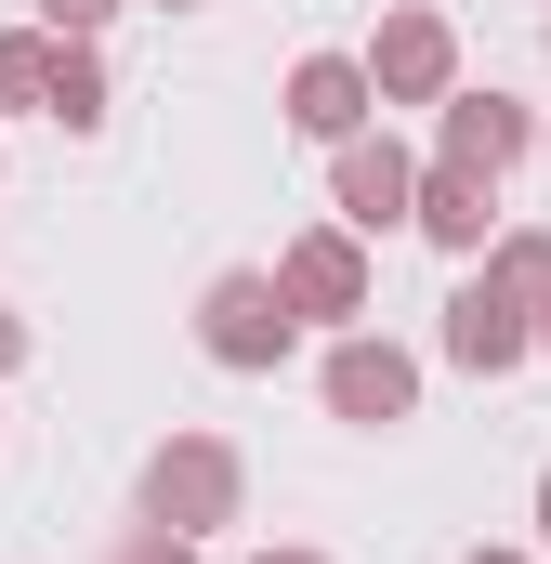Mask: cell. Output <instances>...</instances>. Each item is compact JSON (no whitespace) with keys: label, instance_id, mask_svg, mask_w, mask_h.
Segmentation results:
<instances>
[{"label":"cell","instance_id":"22","mask_svg":"<svg viewBox=\"0 0 551 564\" xmlns=\"http://www.w3.org/2000/svg\"><path fill=\"white\" fill-rule=\"evenodd\" d=\"M539 144H551V119H539Z\"/></svg>","mask_w":551,"mask_h":564},{"label":"cell","instance_id":"19","mask_svg":"<svg viewBox=\"0 0 551 564\" xmlns=\"http://www.w3.org/2000/svg\"><path fill=\"white\" fill-rule=\"evenodd\" d=\"M473 564H526V552H473Z\"/></svg>","mask_w":551,"mask_h":564},{"label":"cell","instance_id":"11","mask_svg":"<svg viewBox=\"0 0 551 564\" xmlns=\"http://www.w3.org/2000/svg\"><path fill=\"white\" fill-rule=\"evenodd\" d=\"M53 66H66V40H53V26H0V106L53 119Z\"/></svg>","mask_w":551,"mask_h":564},{"label":"cell","instance_id":"13","mask_svg":"<svg viewBox=\"0 0 551 564\" xmlns=\"http://www.w3.org/2000/svg\"><path fill=\"white\" fill-rule=\"evenodd\" d=\"M486 263L526 289V302H551V224H499V250H486Z\"/></svg>","mask_w":551,"mask_h":564},{"label":"cell","instance_id":"17","mask_svg":"<svg viewBox=\"0 0 551 564\" xmlns=\"http://www.w3.org/2000/svg\"><path fill=\"white\" fill-rule=\"evenodd\" d=\"M539 539H551V473H539Z\"/></svg>","mask_w":551,"mask_h":564},{"label":"cell","instance_id":"9","mask_svg":"<svg viewBox=\"0 0 551 564\" xmlns=\"http://www.w3.org/2000/svg\"><path fill=\"white\" fill-rule=\"evenodd\" d=\"M526 144H539V119H526L512 93H446V119H433V158H446V171H486V184H499Z\"/></svg>","mask_w":551,"mask_h":564},{"label":"cell","instance_id":"3","mask_svg":"<svg viewBox=\"0 0 551 564\" xmlns=\"http://www.w3.org/2000/svg\"><path fill=\"white\" fill-rule=\"evenodd\" d=\"M526 355H539V302H526V289L499 276V263L446 289V368H473V381H499V368H526Z\"/></svg>","mask_w":551,"mask_h":564},{"label":"cell","instance_id":"12","mask_svg":"<svg viewBox=\"0 0 551 564\" xmlns=\"http://www.w3.org/2000/svg\"><path fill=\"white\" fill-rule=\"evenodd\" d=\"M53 119H66V132H106V53H93V40H66V66H53Z\"/></svg>","mask_w":551,"mask_h":564},{"label":"cell","instance_id":"21","mask_svg":"<svg viewBox=\"0 0 551 564\" xmlns=\"http://www.w3.org/2000/svg\"><path fill=\"white\" fill-rule=\"evenodd\" d=\"M158 13H184V0H158Z\"/></svg>","mask_w":551,"mask_h":564},{"label":"cell","instance_id":"18","mask_svg":"<svg viewBox=\"0 0 551 564\" xmlns=\"http://www.w3.org/2000/svg\"><path fill=\"white\" fill-rule=\"evenodd\" d=\"M263 564H328V552H263Z\"/></svg>","mask_w":551,"mask_h":564},{"label":"cell","instance_id":"1","mask_svg":"<svg viewBox=\"0 0 551 564\" xmlns=\"http://www.w3.org/2000/svg\"><path fill=\"white\" fill-rule=\"evenodd\" d=\"M132 499H144V525H171V539H210V525H237V499H250V459H237L224 433H158Z\"/></svg>","mask_w":551,"mask_h":564},{"label":"cell","instance_id":"6","mask_svg":"<svg viewBox=\"0 0 551 564\" xmlns=\"http://www.w3.org/2000/svg\"><path fill=\"white\" fill-rule=\"evenodd\" d=\"M368 79H381V106H446L460 93V26L408 0V13H381V40H368Z\"/></svg>","mask_w":551,"mask_h":564},{"label":"cell","instance_id":"8","mask_svg":"<svg viewBox=\"0 0 551 564\" xmlns=\"http://www.w3.org/2000/svg\"><path fill=\"white\" fill-rule=\"evenodd\" d=\"M368 106H381L368 53H302V66H289V132H315V144H355V132H368Z\"/></svg>","mask_w":551,"mask_h":564},{"label":"cell","instance_id":"5","mask_svg":"<svg viewBox=\"0 0 551 564\" xmlns=\"http://www.w3.org/2000/svg\"><path fill=\"white\" fill-rule=\"evenodd\" d=\"M276 289H289V315L355 328V315H368V237H355V224H302V237L276 250Z\"/></svg>","mask_w":551,"mask_h":564},{"label":"cell","instance_id":"16","mask_svg":"<svg viewBox=\"0 0 551 564\" xmlns=\"http://www.w3.org/2000/svg\"><path fill=\"white\" fill-rule=\"evenodd\" d=\"M13 368H26V315L0 302V381H13Z\"/></svg>","mask_w":551,"mask_h":564},{"label":"cell","instance_id":"2","mask_svg":"<svg viewBox=\"0 0 551 564\" xmlns=\"http://www.w3.org/2000/svg\"><path fill=\"white\" fill-rule=\"evenodd\" d=\"M289 341H302V315H289V289L276 276H210L197 289V355L210 368H237V381H263V368H289Z\"/></svg>","mask_w":551,"mask_h":564},{"label":"cell","instance_id":"15","mask_svg":"<svg viewBox=\"0 0 551 564\" xmlns=\"http://www.w3.org/2000/svg\"><path fill=\"white\" fill-rule=\"evenodd\" d=\"M106 564H197V539H171V525H132V539H119Z\"/></svg>","mask_w":551,"mask_h":564},{"label":"cell","instance_id":"20","mask_svg":"<svg viewBox=\"0 0 551 564\" xmlns=\"http://www.w3.org/2000/svg\"><path fill=\"white\" fill-rule=\"evenodd\" d=\"M539 355H551V302H539Z\"/></svg>","mask_w":551,"mask_h":564},{"label":"cell","instance_id":"14","mask_svg":"<svg viewBox=\"0 0 551 564\" xmlns=\"http://www.w3.org/2000/svg\"><path fill=\"white\" fill-rule=\"evenodd\" d=\"M119 13H132V0H40V26H53V40H106Z\"/></svg>","mask_w":551,"mask_h":564},{"label":"cell","instance_id":"10","mask_svg":"<svg viewBox=\"0 0 551 564\" xmlns=\"http://www.w3.org/2000/svg\"><path fill=\"white\" fill-rule=\"evenodd\" d=\"M420 237H433V250H460V263H473V250H499V184L433 158V171H420Z\"/></svg>","mask_w":551,"mask_h":564},{"label":"cell","instance_id":"7","mask_svg":"<svg viewBox=\"0 0 551 564\" xmlns=\"http://www.w3.org/2000/svg\"><path fill=\"white\" fill-rule=\"evenodd\" d=\"M328 197H342L355 237H395V224H420V158L395 132H355V144H328Z\"/></svg>","mask_w":551,"mask_h":564},{"label":"cell","instance_id":"4","mask_svg":"<svg viewBox=\"0 0 551 564\" xmlns=\"http://www.w3.org/2000/svg\"><path fill=\"white\" fill-rule=\"evenodd\" d=\"M315 394H328V421L381 433V421H408V408H420V355H395L381 328H342L328 368H315Z\"/></svg>","mask_w":551,"mask_h":564}]
</instances>
